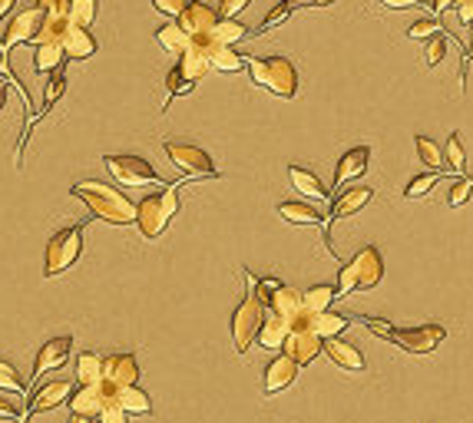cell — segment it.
Listing matches in <instances>:
<instances>
[{
	"instance_id": "30",
	"label": "cell",
	"mask_w": 473,
	"mask_h": 423,
	"mask_svg": "<svg viewBox=\"0 0 473 423\" xmlns=\"http://www.w3.org/2000/svg\"><path fill=\"white\" fill-rule=\"evenodd\" d=\"M278 216L285 218V222H291V225H325V216L315 212L311 206H305V202H281Z\"/></svg>"
},
{
	"instance_id": "28",
	"label": "cell",
	"mask_w": 473,
	"mask_h": 423,
	"mask_svg": "<svg viewBox=\"0 0 473 423\" xmlns=\"http://www.w3.org/2000/svg\"><path fill=\"white\" fill-rule=\"evenodd\" d=\"M308 324L321 341H328V338H341V330L348 328L351 321L344 314H335V311H321V314H311Z\"/></svg>"
},
{
	"instance_id": "18",
	"label": "cell",
	"mask_w": 473,
	"mask_h": 423,
	"mask_svg": "<svg viewBox=\"0 0 473 423\" xmlns=\"http://www.w3.org/2000/svg\"><path fill=\"white\" fill-rule=\"evenodd\" d=\"M368 163H370V149L368 145H358V149H348V153L338 159V169H335V189H338V196L344 192V182L351 179H358L368 172Z\"/></svg>"
},
{
	"instance_id": "21",
	"label": "cell",
	"mask_w": 473,
	"mask_h": 423,
	"mask_svg": "<svg viewBox=\"0 0 473 423\" xmlns=\"http://www.w3.org/2000/svg\"><path fill=\"white\" fill-rule=\"evenodd\" d=\"M265 308L275 311L278 318H285L289 324H295V321L301 318V311H305V304H301V291L289 288V285H278V288L272 291V298H268Z\"/></svg>"
},
{
	"instance_id": "29",
	"label": "cell",
	"mask_w": 473,
	"mask_h": 423,
	"mask_svg": "<svg viewBox=\"0 0 473 423\" xmlns=\"http://www.w3.org/2000/svg\"><path fill=\"white\" fill-rule=\"evenodd\" d=\"M103 361L106 357L100 351H83L76 357V381H80V387L103 381Z\"/></svg>"
},
{
	"instance_id": "10",
	"label": "cell",
	"mask_w": 473,
	"mask_h": 423,
	"mask_svg": "<svg viewBox=\"0 0 473 423\" xmlns=\"http://www.w3.org/2000/svg\"><path fill=\"white\" fill-rule=\"evenodd\" d=\"M262 318H265V304L248 291L245 298H242V304L236 308V314H232V341H236V351L245 354L248 344L258 338V328H262Z\"/></svg>"
},
{
	"instance_id": "25",
	"label": "cell",
	"mask_w": 473,
	"mask_h": 423,
	"mask_svg": "<svg viewBox=\"0 0 473 423\" xmlns=\"http://www.w3.org/2000/svg\"><path fill=\"white\" fill-rule=\"evenodd\" d=\"M335 0H281L275 11L268 13L265 21H262V27H258L255 33H268L272 27H278V23H285L295 11H305V7H331Z\"/></svg>"
},
{
	"instance_id": "52",
	"label": "cell",
	"mask_w": 473,
	"mask_h": 423,
	"mask_svg": "<svg viewBox=\"0 0 473 423\" xmlns=\"http://www.w3.org/2000/svg\"><path fill=\"white\" fill-rule=\"evenodd\" d=\"M453 7H457V0H431L433 13H447V11H453Z\"/></svg>"
},
{
	"instance_id": "54",
	"label": "cell",
	"mask_w": 473,
	"mask_h": 423,
	"mask_svg": "<svg viewBox=\"0 0 473 423\" xmlns=\"http://www.w3.org/2000/svg\"><path fill=\"white\" fill-rule=\"evenodd\" d=\"M7 93H11V83H4V80H0V110L7 106Z\"/></svg>"
},
{
	"instance_id": "7",
	"label": "cell",
	"mask_w": 473,
	"mask_h": 423,
	"mask_svg": "<svg viewBox=\"0 0 473 423\" xmlns=\"http://www.w3.org/2000/svg\"><path fill=\"white\" fill-rule=\"evenodd\" d=\"M110 176L120 182V186H163V176L156 172L153 165L146 163L143 155H106L103 159Z\"/></svg>"
},
{
	"instance_id": "39",
	"label": "cell",
	"mask_w": 473,
	"mask_h": 423,
	"mask_svg": "<svg viewBox=\"0 0 473 423\" xmlns=\"http://www.w3.org/2000/svg\"><path fill=\"white\" fill-rule=\"evenodd\" d=\"M443 163L451 165L457 176H467V155H463L460 133H451V139H447V159H443Z\"/></svg>"
},
{
	"instance_id": "46",
	"label": "cell",
	"mask_w": 473,
	"mask_h": 423,
	"mask_svg": "<svg viewBox=\"0 0 473 423\" xmlns=\"http://www.w3.org/2000/svg\"><path fill=\"white\" fill-rule=\"evenodd\" d=\"M153 7L159 13H165V17L179 21V17H183V11L189 7V0H153Z\"/></svg>"
},
{
	"instance_id": "6",
	"label": "cell",
	"mask_w": 473,
	"mask_h": 423,
	"mask_svg": "<svg viewBox=\"0 0 473 423\" xmlns=\"http://www.w3.org/2000/svg\"><path fill=\"white\" fill-rule=\"evenodd\" d=\"M80 255H83V225L60 228L47 242V251H43V278H57L63 271H70Z\"/></svg>"
},
{
	"instance_id": "24",
	"label": "cell",
	"mask_w": 473,
	"mask_h": 423,
	"mask_svg": "<svg viewBox=\"0 0 473 423\" xmlns=\"http://www.w3.org/2000/svg\"><path fill=\"white\" fill-rule=\"evenodd\" d=\"M63 60H90L96 53V40L90 31H67L60 40Z\"/></svg>"
},
{
	"instance_id": "11",
	"label": "cell",
	"mask_w": 473,
	"mask_h": 423,
	"mask_svg": "<svg viewBox=\"0 0 473 423\" xmlns=\"http://www.w3.org/2000/svg\"><path fill=\"white\" fill-rule=\"evenodd\" d=\"M308 311H301V318L291 324V334H289V341H285V354H289L291 361L299 364V367H305V364H311L315 357H318V351H321V338L311 330V324H308Z\"/></svg>"
},
{
	"instance_id": "2",
	"label": "cell",
	"mask_w": 473,
	"mask_h": 423,
	"mask_svg": "<svg viewBox=\"0 0 473 423\" xmlns=\"http://www.w3.org/2000/svg\"><path fill=\"white\" fill-rule=\"evenodd\" d=\"M351 321H361L370 334H378L384 341H391L394 348H401L407 354H431L437 351L447 338V330L441 324H424V328H394L388 321L381 318H351Z\"/></svg>"
},
{
	"instance_id": "15",
	"label": "cell",
	"mask_w": 473,
	"mask_h": 423,
	"mask_svg": "<svg viewBox=\"0 0 473 423\" xmlns=\"http://www.w3.org/2000/svg\"><path fill=\"white\" fill-rule=\"evenodd\" d=\"M179 31L189 37V40H199V37H209V33L216 31L219 23V11H212L209 4H199V0H192L189 7L183 11V17H179Z\"/></svg>"
},
{
	"instance_id": "47",
	"label": "cell",
	"mask_w": 473,
	"mask_h": 423,
	"mask_svg": "<svg viewBox=\"0 0 473 423\" xmlns=\"http://www.w3.org/2000/svg\"><path fill=\"white\" fill-rule=\"evenodd\" d=\"M96 423H129V417H126V410L120 407V403L110 401V403L103 407V413L96 417Z\"/></svg>"
},
{
	"instance_id": "31",
	"label": "cell",
	"mask_w": 473,
	"mask_h": 423,
	"mask_svg": "<svg viewBox=\"0 0 473 423\" xmlns=\"http://www.w3.org/2000/svg\"><path fill=\"white\" fill-rule=\"evenodd\" d=\"M116 403L126 410V417H146V413H153V401H149V393L139 391V387H123V391H116Z\"/></svg>"
},
{
	"instance_id": "34",
	"label": "cell",
	"mask_w": 473,
	"mask_h": 423,
	"mask_svg": "<svg viewBox=\"0 0 473 423\" xmlns=\"http://www.w3.org/2000/svg\"><path fill=\"white\" fill-rule=\"evenodd\" d=\"M245 63H248L245 57H242V53H236L232 47H216V50H212V57H209V70L216 66L219 73H238L242 66H245Z\"/></svg>"
},
{
	"instance_id": "43",
	"label": "cell",
	"mask_w": 473,
	"mask_h": 423,
	"mask_svg": "<svg viewBox=\"0 0 473 423\" xmlns=\"http://www.w3.org/2000/svg\"><path fill=\"white\" fill-rule=\"evenodd\" d=\"M441 31H443L441 21H427V17H424V21L411 23V31H407V37H411V40H431V37H437Z\"/></svg>"
},
{
	"instance_id": "45",
	"label": "cell",
	"mask_w": 473,
	"mask_h": 423,
	"mask_svg": "<svg viewBox=\"0 0 473 423\" xmlns=\"http://www.w3.org/2000/svg\"><path fill=\"white\" fill-rule=\"evenodd\" d=\"M443 53H447V37H443V33H437V37H431V40H427V50H424V60H427V66H437V63L443 60Z\"/></svg>"
},
{
	"instance_id": "8",
	"label": "cell",
	"mask_w": 473,
	"mask_h": 423,
	"mask_svg": "<svg viewBox=\"0 0 473 423\" xmlns=\"http://www.w3.org/2000/svg\"><path fill=\"white\" fill-rule=\"evenodd\" d=\"M43 7L40 4H33V7H27V11H21L17 17H13L4 31H0V50H4V63H7V53L13 50V47H21V43H37V37H40L43 31Z\"/></svg>"
},
{
	"instance_id": "12",
	"label": "cell",
	"mask_w": 473,
	"mask_h": 423,
	"mask_svg": "<svg viewBox=\"0 0 473 423\" xmlns=\"http://www.w3.org/2000/svg\"><path fill=\"white\" fill-rule=\"evenodd\" d=\"M73 391H76V383L67 381V377H57V381L43 383L40 391H33V397L27 401V410H23V423L37 417V413H47V410H57L63 403H70Z\"/></svg>"
},
{
	"instance_id": "33",
	"label": "cell",
	"mask_w": 473,
	"mask_h": 423,
	"mask_svg": "<svg viewBox=\"0 0 473 423\" xmlns=\"http://www.w3.org/2000/svg\"><path fill=\"white\" fill-rule=\"evenodd\" d=\"M335 288L331 285H315V288L301 291V304H305V311L308 314H321V311H331V304H335Z\"/></svg>"
},
{
	"instance_id": "19",
	"label": "cell",
	"mask_w": 473,
	"mask_h": 423,
	"mask_svg": "<svg viewBox=\"0 0 473 423\" xmlns=\"http://www.w3.org/2000/svg\"><path fill=\"white\" fill-rule=\"evenodd\" d=\"M291 334V324L285 318H278L275 311L265 308V318H262V328H258V348H265V351H278V348H285Z\"/></svg>"
},
{
	"instance_id": "13",
	"label": "cell",
	"mask_w": 473,
	"mask_h": 423,
	"mask_svg": "<svg viewBox=\"0 0 473 423\" xmlns=\"http://www.w3.org/2000/svg\"><path fill=\"white\" fill-rule=\"evenodd\" d=\"M110 401H116V391L106 381H100V383H86V387H76L67 407H70V413H80V417H90V420H96V417L103 413V407Z\"/></svg>"
},
{
	"instance_id": "55",
	"label": "cell",
	"mask_w": 473,
	"mask_h": 423,
	"mask_svg": "<svg viewBox=\"0 0 473 423\" xmlns=\"http://www.w3.org/2000/svg\"><path fill=\"white\" fill-rule=\"evenodd\" d=\"M67 423H96V420H90V417H80V413H70V420Z\"/></svg>"
},
{
	"instance_id": "35",
	"label": "cell",
	"mask_w": 473,
	"mask_h": 423,
	"mask_svg": "<svg viewBox=\"0 0 473 423\" xmlns=\"http://www.w3.org/2000/svg\"><path fill=\"white\" fill-rule=\"evenodd\" d=\"M156 40H159V47L169 53H185V47H189V37H185L183 31H179V23H163L159 31H156Z\"/></svg>"
},
{
	"instance_id": "16",
	"label": "cell",
	"mask_w": 473,
	"mask_h": 423,
	"mask_svg": "<svg viewBox=\"0 0 473 423\" xmlns=\"http://www.w3.org/2000/svg\"><path fill=\"white\" fill-rule=\"evenodd\" d=\"M103 381L113 387V391H123V387H136L139 381V361L133 354H113L103 361Z\"/></svg>"
},
{
	"instance_id": "50",
	"label": "cell",
	"mask_w": 473,
	"mask_h": 423,
	"mask_svg": "<svg viewBox=\"0 0 473 423\" xmlns=\"http://www.w3.org/2000/svg\"><path fill=\"white\" fill-rule=\"evenodd\" d=\"M4 73H7V83H13V86H17V90H21L23 103L31 106V93H27V90H23V83L17 80V76H13V73H11V63H4V60H0V76H4Z\"/></svg>"
},
{
	"instance_id": "9",
	"label": "cell",
	"mask_w": 473,
	"mask_h": 423,
	"mask_svg": "<svg viewBox=\"0 0 473 423\" xmlns=\"http://www.w3.org/2000/svg\"><path fill=\"white\" fill-rule=\"evenodd\" d=\"M163 149H165V155H169V163H173L183 176L219 179V169L206 149H199V145H185V143H165Z\"/></svg>"
},
{
	"instance_id": "5",
	"label": "cell",
	"mask_w": 473,
	"mask_h": 423,
	"mask_svg": "<svg viewBox=\"0 0 473 423\" xmlns=\"http://www.w3.org/2000/svg\"><path fill=\"white\" fill-rule=\"evenodd\" d=\"M384 278V259L374 245L361 248L358 255L341 269L338 275V288H335V298H348L351 291L358 288H374L378 281Z\"/></svg>"
},
{
	"instance_id": "42",
	"label": "cell",
	"mask_w": 473,
	"mask_h": 423,
	"mask_svg": "<svg viewBox=\"0 0 473 423\" xmlns=\"http://www.w3.org/2000/svg\"><path fill=\"white\" fill-rule=\"evenodd\" d=\"M63 93H67V76H63V73L57 70V73L50 76V80H47V96H43V106L50 110V106L57 103V100H60ZM47 110H43V113H47Z\"/></svg>"
},
{
	"instance_id": "41",
	"label": "cell",
	"mask_w": 473,
	"mask_h": 423,
	"mask_svg": "<svg viewBox=\"0 0 473 423\" xmlns=\"http://www.w3.org/2000/svg\"><path fill=\"white\" fill-rule=\"evenodd\" d=\"M443 172H427V176H417V179H411V186L404 189V196L407 198H421V196H427V192H431L433 189V182H437V179H441Z\"/></svg>"
},
{
	"instance_id": "56",
	"label": "cell",
	"mask_w": 473,
	"mask_h": 423,
	"mask_svg": "<svg viewBox=\"0 0 473 423\" xmlns=\"http://www.w3.org/2000/svg\"><path fill=\"white\" fill-rule=\"evenodd\" d=\"M427 4H431V0H427Z\"/></svg>"
},
{
	"instance_id": "17",
	"label": "cell",
	"mask_w": 473,
	"mask_h": 423,
	"mask_svg": "<svg viewBox=\"0 0 473 423\" xmlns=\"http://www.w3.org/2000/svg\"><path fill=\"white\" fill-rule=\"evenodd\" d=\"M299 364L291 361L289 354H278L275 361L265 367V381H262V393L265 397H275V393L289 391L291 383H295V377H299Z\"/></svg>"
},
{
	"instance_id": "26",
	"label": "cell",
	"mask_w": 473,
	"mask_h": 423,
	"mask_svg": "<svg viewBox=\"0 0 473 423\" xmlns=\"http://www.w3.org/2000/svg\"><path fill=\"white\" fill-rule=\"evenodd\" d=\"M289 179H291V186L299 189L301 196L311 198V202H325L328 198V189L321 186V179L311 172V169H301V165H291L289 169Z\"/></svg>"
},
{
	"instance_id": "49",
	"label": "cell",
	"mask_w": 473,
	"mask_h": 423,
	"mask_svg": "<svg viewBox=\"0 0 473 423\" xmlns=\"http://www.w3.org/2000/svg\"><path fill=\"white\" fill-rule=\"evenodd\" d=\"M0 420H17L23 423V410L17 407L13 401H7V397H0Z\"/></svg>"
},
{
	"instance_id": "20",
	"label": "cell",
	"mask_w": 473,
	"mask_h": 423,
	"mask_svg": "<svg viewBox=\"0 0 473 423\" xmlns=\"http://www.w3.org/2000/svg\"><path fill=\"white\" fill-rule=\"evenodd\" d=\"M370 198H374V189L370 186H358V189H344L338 198H335V206H331V216H325V225H331L335 218H348L354 212L368 206Z\"/></svg>"
},
{
	"instance_id": "27",
	"label": "cell",
	"mask_w": 473,
	"mask_h": 423,
	"mask_svg": "<svg viewBox=\"0 0 473 423\" xmlns=\"http://www.w3.org/2000/svg\"><path fill=\"white\" fill-rule=\"evenodd\" d=\"M60 66H63L60 43H37V50H33V73H40V76H53Z\"/></svg>"
},
{
	"instance_id": "44",
	"label": "cell",
	"mask_w": 473,
	"mask_h": 423,
	"mask_svg": "<svg viewBox=\"0 0 473 423\" xmlns=\"http://www.w3.org/2000/svg\"><path fill=\"white\" fill-rule=\"evenodd\" d=\"M473 196V179L470 176H460L457 182H453V189H451V196H447V202H451L453 208L457 206H463L467 198Z\"/></svg>"
},
{
	"instance_id": "48",
	"label": "cell",
	"mask_w": 473,
	"mask_h": 423,
	"mask_svg": "<svg viewBox=\"0 0 473 423\" xmlns=\"http://www.w3.org/2000/svg\"><path fill=\"white\" fill-rule=\"evenodd\" d=\"M245 7L248 0H222V4H219V17H222V21H236V13L245 11Z\"/></svg>"
},
{
	"instance_id": "37",
	"label": "cell",
	"mask_w": 473,
	"mask_h": 423,
	"mask_svg": "<svg viewBox=\"0 0 473 423\" xmlns=\"http://www.w3.org/2000/svg\"><path fill=\"white\" fill-rule=\"evenodd\" d=\"M414 145H417V155H421V163L427 165V169H433V172H443V153L437 149V145L427 139V136H414Z\"/></svg>"
},
{
	"instance_id": "1",
	"label": "cell",
	"mask_w": 473,
	"mask_h": 423,
	"mask_svg": "<svg viewBox=\"0 0 473 423\" xmlns=\"http://www.w3.org/2000/svg\"><path fill=\"white\" fill-rule=\"evenodd\" d=\"M73 198H80L83 206L90 208L93 218H100V222H110V225H136V206L129 198L120 192V189H110L103 182H76L70 189Z\"/></svg>"
},
{
	"instance_id": "22",
	"label": "cell",
	"mask_w": 473,
	"mask_h": 423,
	"mask_svg": "<svg viewBox=\"0 0 473 423\" xmlns=\"http://www.w3.org/2000/svg\"><path fill=\"white\" fill-rule=\"evenodd\" d=\"M321 348H325V354H328L331 361L338 364V367H344V371H351V374H361L364 367H368L364 354H361L354 344L341 341V338H328V341L321 344Z\"/></svg>"
},
{
	"instance_id": "4",
	"label": "cell",
	"mask_w": 473,
	"mask_h": 423,
	"mask_svg": "<svg viewBox=\"0 0 473 423\" xmlns=\"http://www.w3.org/2000/svg\"><path fill=\"white\" fill-rule=\"evenodd\" d=\"M248 76H252L255 86L281 96V100H291L299 93V70L285 57H255V60H248Z\"/></svg>"
},
{
	"instance_id": "14",
	"label": "cell",
	"mask_w": 473,
	"mask_h": 423,
	"mask_svg": "<svg viewBox=\"0 0 473 423\" xmlns=\"http://www.w3.org/2000/svg\"><path fill=\"white\" fill-rule=\"evenodd\" d=\"M70 354H73V338H70V334H63V338H50V341H47L40 351H37V361H33V371H31V383L40 381L43 374L60 371L63 364L70 361Z\"/></svg>"
},
{
	"instance_id": "51",
	"label": "cell",
	"mask_w": 473,
	"mask_h": 423,
	"mask_svg": "<svg viewBox=\"0 0 473 423\" xmlns=\"http://www.w3.org/2000/svg\"><path fill=\"white\" fill-rule=\"evenodd\" d=\"M381 7H388V11H407V7H424V4H417V0H378Z\"/></svg>"
},
{
	"instance_id": "3",
	"label": "cell",
	"mask_w": 473,
	"mask_h": 423,
	"mask_svg": "<svg viewBox=\"0 0 473 423\" xmlns=\"http://www.w3.org/2000/svg\"><path fill=\"white\" fill-rule=\"evenodd\" d=\"M179 182H173V186H165L163 192H153V196H146L139 206H136V225H139V232H143L146 242H153V238H159L169 228V222H173V216L179 212Z\"/></svg>"
},
{
	"instance_id": "23",
	"label": "cell",
	"mask_w": 473,
	"mask_h": 423,
	"mask_svg": "<svg viewBox=\"0 0 473 423\" xmlns=\"http://www.w3.org/2000/svg\"><path fill=\"white\" fill-rule=\"evenodd\" d=\"M175 73H179L185 83H192V86H196V83L209 73V53L202 50V47H196V43H189V47H185V53H179Z\"/></svg>"
},
{
	"instance_id": "53",
	"label": "cell",
	"mask_w": 473,
	"mask_h": 423,
	"mask_svg": "<svg viewBox=\"0 0 473 423\" xmlns=\"http://www.w3.org/2000/svg\"><path fill=\"white\" fill-rule=\"evenodd\" d=\"M13 4H17V0H0V23H4V17L13 11Z\"/></svg>"
},
{
	"instance_id": "32",
	"label": "cell",
	"mask_w": 473,
	"mask_h": 423,
	"mask_svg": "<svg viewBox=\"0 0 473 423\" xmlns=\"http://www.w3.org/2000/svg\"><path fill=\"white\" fill-rule=\"evenodd\" d=\"M67 21L70 31H90L96 21V0H67Z\"/></svg>"
},
{
	"instance_id": "36",
	"label": "cell",
	"mask_w": 473,
	"mask_h": 423,
	"mask_svg": "<svg viewBox=\"0 0 473 423\" xmlns=\"http://www.w3.org/2000/svg\"><path fill=\"white\" fill-rule=\"evenodd\" d=\"M245 33H248L245 23H238V21H222V17H219L216 31H212V40H216L219 47H232V43H238L242 37H245Z\"/></svg>"
},
{
	"instance_id": "40",
	"label": "cell",
	"mask_w": 473,
	"mask_h": 423,
	"mask_svg": "<svg viewBox=\"0 0 473 423\" xmlns=\"http://www.w3.org/2000/svg\"><path fill=\"white\" fill-rule=\"evenodd\" d=\"M192 93V83H185L179 73H175V66L169 73H165V103H163V113L169 110V103H173L175 96H189Z\"/></svg>"
},
{
	"instance_id": "38",
	"label": "cell",
	"mask_w": 473,
	"mask_h": 423,
	"mask_svg": "<svg viewBox=\"0 0 473 423\" xmlns=\"http://www.w3.org/2000/svg\"><path fill=\"white\" fill-rule=\"evenodd\" d=\"M0 391L21 393V397L27 393V381L21 377V371H17L11 361H4V357H0Z\"/></svg>"
}]
</instances>
